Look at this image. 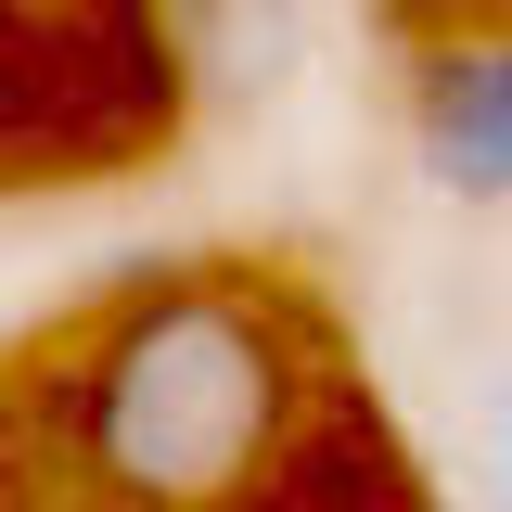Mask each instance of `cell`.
<instances>
[{
  "mask_svg": "<svg viewBox=\"0 0 512 512\" xmlns=\"http://www.w3.org/2000/svg\"><path fill=\"white\" fill-rule=\"evenodd\" d=\"M359 13L397 26V39H448V13H461V0H359Z\"/></svg>",
  "mask_w": 512,
  "mask_h": 512,
  "instance_id": "5b68a950",
  "label": "cell"
},
{
  "mask_svg": "<svg viewBox=\"0 0 512 512\" xmlns=\"http://www.w3.org/2000/svg\"><path fill=\"white\" fill-rule=\"evenodd\" d=\"M474 487H487V512H512V359L474 384Z\"/></svg>",
  "mask_w": 512,
  "mask_h": 512,
  "instance_id": "277c9868",
  "label": "cell"
},
{
  "mask_svg": "<svg viewBox=\"0 0 512 512\" xmlns=\"http://www.w3.org/2000/svg\"><path fill=\"white\" fill-rule=\"evenodd\" d=\"M320 397V333L269 269H154L77 320L64 474L103 512H244Z\"/></svg>",
  "mask_w": 512,
  "mask_h": 512,
  "instance_id": "6da1fadb",
  "label": "cell"
},
{
  "mask_svg": "<svg viewBox=\"0 0 512 512\" xmlns=\"http://www.w3.org/2000/svg\"><path fill=\"white\" fill-rule=\"evenodd\" d=\"M410 167L448 205H512V26H448L410 52Z\"/></svg>",
  "mask_w": 512,
  "mask_h": 512,
  "instance_id": "7a4b0ae2",
  "label": "cell"
},
{
  "mask_svg": "<svg viewBox=\"0 0 512 512\" xmlns=\"http://www.w3.org/2000/svg\"><path fill=\"white\" fill-rule=\"evenodd\" d=\"M295 39H308V13H295V0H192L180 64L218 90V103H269V90L295 77Z\"/></svg>",
  "mask_w": 512,
  "mask_h": 512,
  "instance_id": "3957f363",
  "label": "cell"
}]
</instances>
